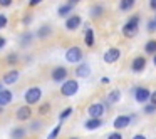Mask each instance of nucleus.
<instances>
[{
    "mask_svg": "<svg viewBox=\"0 0 156 139\" xmlns=\"http://www.w3.org/2000/svg\"><path fill=\"white\" fill-rule=\"evenodd\" d=\"M81 24H82V20H81L79 15H71V17H67V20H66V29H67V30H76Z\"/></svg>",
    "mask_w": 156,
    "mask_h": 139,
    "instance_id": "6e6552de",
    "label": "nucleus"
},
{
    "mask_svg": "<svg viewBox=\"0 0 156 139\" xmlns=\"http://www.w3.org/2000/svg\"><path fill=\"white\" fill-rule=\"evenodd\" d=\"M12 91H9V89H2L0 91V106H7L12 102Z\"/></svg>",
    "mask_w": 156,
    "mask_h": 139,
    "instance_id": "9b49d317",
    "label": "nucleus"
},
{
    "mask_svg": "<svg viewBox=\"0 0 156 139\" xmlns=\"http://www.w3.org/2000/svg\"><path fill=\"white\" fill-rule=\"evenodd\" d=\"M25 102H27V106L29 104H35V102H39L41 101V97H42V89L41 87H30V89H27V92H25Z\"/></svg>",
    "mask_w": 156,
    "mask_h": 139,
    "instance_id": "f03ea898",
    "label": "nucleus"
},
{
    "mask_svg": "<svg viewBox=\"0 0 156 139\" xmlns=\"http://www.w3.org/2000/svg\"><path fill=\"white\" fill-rule=\"evenodd\" d=\"M49 107H51V106H49V104H44V106H42L41 109H39V114H41V116L47 114V112H49Z\"/></svg>",
    "mask_w": 156,
    "mask_h": 139,
    "instance_id": "cd10ccee",
    "label": "nucleus"
},
{
    "mask_svg": "<svg viewBox=\"0 0 156 139\" xmlns=\"http://www.w3.org/2000/svg\"><path fill=\"white\" fill-rule=\"evenodd\" d=\"M144 67H146V59L144 57H136L134 61H133V64H131V69L134 72H141Z\"/></svg>",
    "mask_w": 156,
    "mask_h": 139,
    "instance_id": "ddd939ff",
    "label": "nucleus"
},
{
    "mask_svg": "<svg viewBox=\"0 0 156 139\" xmlns=\"http://www.w3.org/2000/svg\"><path fill=\"white\" fill-rule=\"evenodd\" d=\"M86 45H87V47H92V45H94V30H92V29H87V30H86Z\"/></svg>",
    "mask_w": 156,
    "mask_h": 139,
    "instance_id": "6ab92c4d",
    "label": "nucleus"
},
{
    "mask_svg": "<svg viewBox=\"0 0 156 139\" xmlns=\"http://www.w3.org/2000/svg\"><path fill=\"white\" fill-rule=\"evenodd\" d=\"M77 91H79L77 81H66L64 84H62V87H61V94L66 96V97H71V96H74Z\"/></svg>",
    "mask_w": 156,
    "mask_h": 139,
    "instance_id": "7ed1b4c3",
    "label": "nucleus"
},
{
    "mask_svg": "<svg viewBox=\"0 0 156 139\" xmlns=\"http://www.w3.org/2000/svg\"><path fill=\"white\" fill-rule=\"evenodd\" d=\"M42 0H30V2H29V5H30V7H35V5L37 4H41Z\"/></svg>",
    "mask_w": 156,
    "mask_h": 139,
    "instance_id": "f704fd0d",
    "label": "nucleus"
},
{
    "mask_svg": "<svg viewBox=\"0 0 156 139\" xmlns=\"http://www.w3.org/2000/svg\"><path fill=\"white\" fill-rule=\"evenodd\" d=\"M153 62H154V65H156V54H154V57H153Z\"/></svg>",
    "mask_w": 156,
    "mask_h": 139,
    "instance_id": "ea45409f",
    "label": "nucleus"
},
{
    "mask_svg": "<svg viewBox=\"0 0 156 139\" xmlns=\"http://www.w3.org/2000/svg\"><path fill=\"white\" fill-rule=\"evenodd\" d=\"M134 2L136 0H121V2H119V9H121V10H131V9L134 7Z\"/></svg>",
    "mask_w": 156,
    "mask_h": 139,
    "instance_id": "aec40b11",
    "label": "nucleus"
},
{
    "mask_svg": "<svg viewBox=\"0 0 156 139\" xmlns=\"http://www.w3.org/2000/svg\"><path fill=\"white\" fill-rule=\"evenodd\" d=\"M87 112H89V116H91V117L101 119V116L104 114V106L99 104V102H96V104H91V106H89V109H87Z\"/></svg>",
    "mask_w": 156,
    "mask_h": 139,
    "instance_id": "0eeeda50",
    "label": "nucleus"
},
{
    "mask_svg": "<svg viewBox=\"0 0 156 139\" xmlns=\"http://www.w3.org/2000/svg\"><path fill=\"white\" fill-rule=\"evenodd\" d=\"M149 96H151V92H149V89H146V87L134 89V99L138 102H148Z\"/></svg>",
    "mask_w": 156,
    "mask_h": 139,
    "instance_id": "423d86ee",
    "label": "nucleus"
},
{
    "mask_svg": "<svg viewBox=\"0 0 156 139\" xmlns=\"http://www.w3.org/2000/svg\"><path fill=\"white\" fill-rule=\"evenodd\" d=\"M10 4H12V0H0V5L2 7H9Z\"/></svg>",
    "mask_w": 156,
    "mask_h": 139,
    "instance_id": "72a5a7b5",
    "label": "nucleus"
},
{
    "mask_svg": "<svg viewBox=\"0 0 156 139\" xmlns=\"http://www.w3.org/2000/svg\"><path fill=\"white\" fill-rule=\"evenodd\" d=\"M71 10H72V5H61V7H59V12L57 14L61 15V17H67L69 14H71Z\"/></svg>",
    "mask_w": 156,
    "mask_h": 139,
    "instance_id": "4be33fe9",
    "label": "nucleus"
},
{
    "mask_svg": "<svg viewBox=\"0 0 156 139\" xmlns=\"http://www.w3.org/2000/svg\"><path fill=\"white\" fill-rule=\"evenodd\" d=\"M119 99H121V91L114 89V91H111L108 94V104H114V102L119 101Z\"/></svg>",
    "mask_w": 156,
    "mask_h": 139,
    "instance_id": "f3484780",
    "label": "nucleus"
},
{
    "mask_svg": "<svg viewBox=\"0 0 156 139\" xmlns=\"http://www.w3.org/2000/svg\"><path fill=\"white\" fill-rule=\"evenodd\" d=\"M52 79H54L55 82H62L67 79V69L66 67H55L54 71H52Z\"/></svg>",
    "mask_w": 156,
    "mask_h": 139,
    "instance_id": "1a4fd4ad",
    "label": "nucleus"
},
{
    "mask_svg": "<svg viewBox=\"0 0 156 139\" xmlns=\"http://www.w3.org/2000/svg\"><path fill=\"white\" fill-rule=\"evenodd\" d=\"M102 10H104L102 7H94V9L91 10V15H92V17H98V15L102 14Z\"/></svg>",
    "mask_w": 156,
    "mask_h": 139,
    "instance_id": "a878e982",
    "label": "nucleus"
},
{
    "mask_svg": "<svg viewBox=\"0 0 156 139\" xmlns=\"http://www.w3.org/2000/svg\"><path fill=\"white\" fill-rule=\"evenodd\" d=\"M12 139H22L25 136V129H22V127H17V129H14L12 131Z\"/></svg>",
    "mask_w": 156,
    "mask_h": 139,
    "instance_id": "5701e85b",
    "label": "nucleus"
},
{
    "mask_svg": "<svg viewBox=\"0 0 156 139\" xmlns=\"http://www.w3.org/2000/svg\"><path fill=\"white\" fill-rule=\"evenodd\" d=\"M149 101H151V104H153V106H156V91L153 92L151 96H149Z\"/></svg>",
    "mask_w": 156,
    "mask_h": 139,
    "instance_id": "473e14b6",
    "label": "nucleus"
},
{
    "mask_svg": "<svg viewBox=\"0 0 156 139\" xmlns=\"http://www.w3.org/2000/svg\"><path fill=\"white\" fill-rule=\"evenodd\" d=\"M119 57H121V50H119V49H116V47L108 49V50H106V54L102 55V59H104L106 64H114Z\"/></svg>",
    "mask_w": 156,
    "mask_h": 139,
    "instance_id": "39448f33",
    "label": "nucleus"
},
{
    "mask_svg": "<svg viewBox=\"0 0 156 139\" xmlns=\"http://www.w3.org/2000/svg\"><path fill=\"white\" fill-rule=\"evenodd\" d=\"M71 114H72V107H67V109H64V111L61 112V116H59V119H61V121H64V119H67Z\"/></svg>",
    "mask_w": 156,
    "mask_h": 139,
    "instance_id": "b1692460",
    "label": "nucleus"
},
{
    "mask_svg": "<svg viewBox=\"0 0 156 139\" xmlns=\"http://www.w3.org/2000/svg\"><path fill=\"white\" fill-rule=\"evenodd\" d=\"M5 25H7V17L5 15H0V29L5 27Z\"/></svg>",
    "mask_w": 156,
    "mask_h": 139,
    "instance_id": "7c9ffc66",
    "label": "nucleus"
},
{
    "mask_svg": "<svg viewBox=\"0 0 156 139\" xmlns=\"http://www.w3.org/2000/svg\"><path fill=\"white\" fill-rule=\"evenodd\" d=\"M148 30L149 32H156V20H149L148 22Z\"/></svg>",
    "mask_w": 156,
    "mask_h": 139,
    "instance_id": "bb28decb",
    "label": "nucleus"
},
{
    "mask_svg": "<svg viewBox=\"0 0 156 139\" xmlns=\"http://www.w3.org/2000/svg\"><path fill=\"white\" fill-rule=\"evenodd\" d=\"M129 122H131V116H119V117L114 119V129H124L129 126Z\"/></svg>",
    "mask_w": 156,
    "mask_h": 139,
    "instance_id": "9d476101",
    "label": "nucleus"
},
{
    "mask_svg": "<svg viewBox=\"0 0 156 139\" xmlns=\"http://www.w3.org/2000/svg\"><path fill=\"white\" fill-rule=\"evenodd\" d=\"M15 61H17V54H10V55H9V59H7L9 64H14Z\"/></svg>",
    "mask_w": 156,
    "mask_h": 139,
    "instance_id": "2f4dec72",
    "label": "nucleus"
},
{
    "mask_svg": "<svg viewBox=\"0 0 156 139\" xmlns=\"http://www.w3.org/2000/svg\"><path fill=\"white\" fill-rule=\"evenodd\" d=\"M0 112H2V107H0Z\"/></svg>",
    "mask_w": 156,
    "mask_h": 139,
    "instance_id": "79ce46f5",
    "label": "nucleus"
},
{
    "mask_svg": "<svg viewBox=\"0 0 156 139\" xmlns=\"http://www.w3.org/2000/svg\"><path fill=\"white\" fill-rule=\"evenodd\" d=\"M30 116H32V109L29 107V106H22V107L17 111V119L19 121H27Z\"/></svg>",
    "mask_w": 156,
    "mask_h": 139,
    "instance_id": "f8f14e48",
    "label": "nucleus"
},
{
    "mask_svg": "<svg viewBox=\"0 0 156 139\" xmlns=\"http://www.w3.org/2000/svg\"><path fill=\"white\" fill-rule=\"evenodd\" d=\"M133 139H146V137H144V136H143V134H136V136H134V137H133Z\"/></svg>",
    "mask_w": 156,
    "mask_h": 139,
    "instance_id": "4c0bfd02",
    "label": "nucleus"
},
{
    "mask_svg": "<svg viewBox=\"0 0 156 139\" xmlns=\"http://www.w3.org/2000/svg\"><path fill=\"white\" fill-rule=\"evenodd\" d=\"M154 20H156V19H154Z\"/></svg>",
    "mask_w": 156,
    "mask_h": 139,
    "instance_id": "37998d69",
    "label": "nucleus"
},
{
    "mask_svg": "<svg viewBox=\"0 0 156 139\" xmlns=\"http://www.w3.org/2000/svg\"><path fill=\"white\" fill-rule=\"evenodd\" d=\"M144 50L148 52V54H156V40H148L144 45Z\"/></svg>",
    "mask_w": 156,
    "mask_h": 139,
    "instance_id": "412c9836",
    "label": "nucleus"
},
{
    "mask_svg": "<svg viewBox=\"0 0 156 139\" xmlns=\"http://www.w3.org/2000/svg\"><path fill=\"white\" fill-rule=\"evenodd\" d=\"M59 131H61V124H57V126H55V127H54V131H52L51 134L47 136V139H55V137L59 136Z\"/></svg>",
    "mask_w": 156,
    "mask_h": 139,
    "instance_id": "393cba45",
    "label": "nucleus"
},
{
    "mask_svg": "<svg viewBox=\"0 0 156 139\" xmlns=\"http://www.w3.org/2000/svg\"><path fill=\"white\" fill-rule=\"evenodd\" d=\"M5 44H7V40H5L4 37H0V50H2V49L5 47Z\"/></svg>",
    "mask_w": 156,
    "mask_h": 139,
    "instance_id": "c9c22d12",
    "label": "nucleus"
},
{
    "mask_svg": "<svg viewBox=\"0 0 156 139\" xmlns=\"http://www.w3.org/2000/svg\"><path fill=\"white\" fill-rule=\"evenodd\" d=\"M71 139H77V137H71Z\"/></svg>",
    "mask_w": 156,
    "mask_h": 139,
    "instance_id": "a19ab883",
    "label": "nucleus"
},
{
    "mask_svg": "<svg viewBox=\"0 0 156 139\" xmlns=\"http://www.w3.org/2000/svg\"><path fill=\"white\" fill-rule=\"evenodd\" d=\"M156 111V106H146V107H144V112H146V114H153V112H154Z\"/></svg>",
    "mask_w": 156,
    "mask_h": 139,
    "instance_id": "c85d7f7f",
    "label": "nucleus"
},
{
    "mask_svg": "<svg viewBox=\"0 0 156 139\" xmlns=\"http://www.w3.org/2000/svg\"><path fill=\"white\" fill-rule=\"evenodd\" d=\"M138 22H139V17L136 15V17H133L131 20L122 27V34H124V37L131 39V37H134V35L138 34Z\"/></svg>",
    "mask_w": 156,
    "mask_h": 139,
    "instance_id": "f257e3e1",
    "label": "nucleus"
},
{
    "mask_svg": "<svg viewBox=\"0 0 156 139\" xmlns=\"http://www.w3.org/2000/svg\"><path fill=\"white\" fill-rule=\"evenodd\" d=\"M51 32H52V27H51V25H42V27L39 29L37 34H39V37H41V39H47L49 35H51Z\"/></svg>",
    "mask_w": 156,
    "mask_h": 139,
    "instance_id": "a211bd4d",
    "label": "nucleus"
},
{
    "mask_svg": "<svg viewBox=\"0 0 156 139\" xmlns=\"http://www.w3.org/2000/svg\"><path fill=\"white\" fill-rule=\"evenodd\" d=\"M108 139H122V136H121V132H112V134L108 136Z\"/></svg>",
    "mask_w": 156,
    "mask_h": 139,
    "instance_id": "c756f323",
    "label": "nucleus"
},
{
    "mask_svg": "<svg viewBox=\"0 0 156 139\" xmlns=\"http://www.w3.org/2000/svg\"><path fill=\"white\" fill-rule=\"evenodd\" d=\"M17 79H19V72L17 71H10V72L5 74L4 82L5 84H14V82H17Z\"/></svg>",
    "mask_w": 156,
    "mask_h": 139,
    "instance_id": "dca6fc26",
    "label": "nucleus"
},
{
    "mask_svg": "<svg viewBox=\"0 0 156 139\" xmlns=\"http://www.w3.org/2000/svg\"><path fill=\"white\" fill-rule=\"evenodd\" d=\"M76 74H77V77L86 79V77H89V74H91V67H89L87 64H81L77 67V71H76Z\"/></svg>",
    "mask_w": 156,
    "mask_h": 139,
    "instance_id": "2eb2a0df",
    "label": "nucleus"
},
{
    "mask_svg": "<svg viewBox=\"0 0 156 139\" xmlns=\"http://www.w3.org/2000/svg\"><path fill=\"white\" fill-rule=\"evenodd\" d=\"M149 7H151L153 10H156V0H149Z\"/></svg>",
    "mask_w": 156,
    "mask_h": 139,
    "instance_id": "e433bc0d",
    "label": "nucleus"
},
{
    "mask_svg": "<svg viewBox=\"0 0 156 139\" xmlns=\"http://www.w3.org/2000/svg\"><path fill=\"white\" fill-rule=\"evenodd\" d=\"M86 129H89V131H94V129H98V127H101L102 126V121L101 119H98V117H91V119H87L86 121Z\"/></svg>",
    "mask_w": 156,
    "mask_h": 139,
    "instance_id": "4468645a",
    "label": "nucleus"
},
{
    "mask_svg": "<svg viewBox=\"0 0 156 139\" xmlns=\"http://www.w3.org/2000/svg\"><path fill=\"white\" fill-rule=\"evenodd\" d=\"M66 59H67V62H71V64H76V62H79L82 59V50L79 47L67 49V52H66Z\"/></svg>",
    "mask_w": 156,
    "mask_h": 139,
    "instance_id": "20e7f679",
    "label": "nucleus"
},
{
    "mask_svg": "<svg viewBox=\"0 0 156 139\" xmlns=\"http://www.w3.org/2000/svg\"><path fill=\"white\" fill-rule=\"evenodd\" d=\"M79 0H69V5H74V4H77Z\"/></svg>",
    "mask_w": 156,
    "mask_h": 139,
    "instance_id": "58836bf2",
    "label": "nucleus"
}]
</instances>
